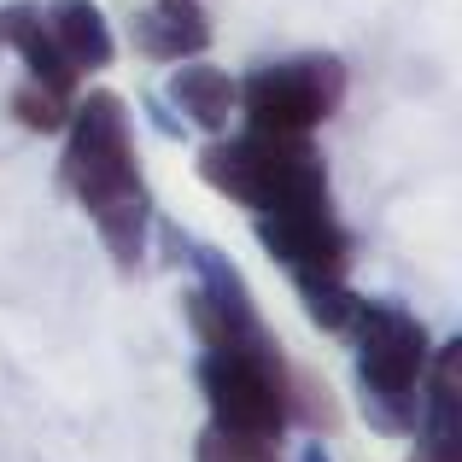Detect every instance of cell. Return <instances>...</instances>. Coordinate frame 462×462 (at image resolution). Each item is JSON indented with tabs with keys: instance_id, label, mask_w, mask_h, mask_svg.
<instances>
[{
	"instance_id": "8fae6325",
	"label": "cell",
	"mask_w": 462,
	"mask_h": 462,
	"mask_svg": "<svg viewBox=\"0 0 462 462\" xmlns=\"http://www.w3.org/2000/svg\"><path fill=\"white\" fill-rule=\"evenodd\" d=\"M299 305L322 334H346L351 316H357V293L346 287V275H293Z\"/></svg>"
},
{
	"instance_id": "30bf717a",
	"label": "cell",
	"mask_w": 462,
	"mask_h": 462,
	"mask_svg": "<svg viewBox=\"0 0 462 462\" xmlns=\"http://www.w3.org/2000/svg\"><path fill=\"white\" fill-rule=\"evenodd\" d=\"M164 94H170V106H176L188 124L211 129V135L228 129V117H235V106H240V82L228 77V70L205 65V59H181V65L170 70Z\"/></svg>"
},
{
	"instance_id": "5bb4252c",
	"label": "cell",
	"mask_w": 462,
	"mask_h": 462,
	"mask_svg": "<svg viewBox=\"0 0 462 462\" xmlns=\"http://www.w3.org/2000/svg\"><path fill=\"white\" fill-rule=\"evenodd\" d=\"M199 462H275V439H252V433H235V428H205L199 445H193Z\"/></svg>"
},
{
	"instance_id": "7c38bea8",
	"label": "cell",
	"mask_w": 462,
	"mask_h": 462,
	"mask_svg": "<svg viewBox=\"0 0 462 462\" xmlns=\"http://www.w3.org/2000/svg\"><path fill=\"white\" fill-rule=\"evenodd\" d=\"M287 421H305V428H339V404L310 369H287Z\"/></svg>"
},
{
	"instance_id": "7a4b0ae2",
	"label": "cell",
	"mask_w": 462,
	"mask_h": 462,
	"mask_svg": "<svg viewBox=\"0 0 462 462\" xmlns=\"http://www.w3.org/2000/svg\"><path fill=\"white\" fill-rule=\"evenodd\" d=\"M199 393L217 428L275 439L287 433V357L282 346H205Z\"/></svg>"
},
{
	"instance_id": "3957f363",
	"label": "cell",
	"mask_w": 462,
	"mask_h": 462,
	"mask_svg": "<svg viewBox=\"0 0 462 462\" xmlns=\"http://www.w3.org/2000/svg\"><path fill=\"white\" fill-rule=\"evenodd\" d=\"M346 100V65L334 53H305V59H282V65H258L240 82V106L246 129H293L310 135L316 124L339 112Z\"/></svg>"
},
{
	"instance_id": "277c9868",
	"label": "cell",
	"mask_w": 462,
	"mask_h": 462,
	"mask_svg": "<svg viewBox=\"0 0 462 462\" xmlns=\"http://www.w3.org/2000/svg\"><path fill=\"white\" fill-rule=\"evenodd\" d=\"M357 339V381L363 398H404L421 404V374H428L433 339L404 305H386V299H357V316L346 328Z\"/></svg>"
},
{
	"instance_id": "8992f818",
	"label": "cell",
	"mask_w": 462,
	"mask_h": 462,
	"mask_svg": "<svg viewBox=\"0 0 462 462\" xmlns=\"http://www.w3.org/2000/svg\"><path fill=\"white\" fill-rule=\"evenodd\" d=\"M258 240L275 263H287L293 275H346L351 246L346 228L334 217V199H299L258 211Z\"/></svg>"
},
{
	"instance_id": "52a82bcc",
	"label": "cell",
	"mask_w": 462,
	"mask_h": 462,
	"mask_svg": "<svg viewBox=\"0 0 462 462\" xmlns=\"http://www.w3.org/2000/svg\"><path fill=\"white\" fill-rule=\"evenodd\" d=\"M42 18H47L59 53L70 59L77 77H100V70H112L117 35H112V23H106V12L94 6V0H47Z\"/></svg>"
},
{
	"instance_id": "4fadbf2b",
	"label": "cell",
	"mask_w": 462,
	"mask_h": 462,
	"mask_svg": "<svg viewBox=\"0 0 462 462\" xmlns=\"http://www.w3.org/2000/svg\"><path fill=\"white\" fill-rule=\"evenodd\" d=\"M12 117H18L30 135H59L70 117V94L47 88V82H23L18 94H12Z\"/></svg>"
},
{
	"instance_id": "ba28073f",
	"label": "cell",
	"mask_w": 462,
	"mask_h": 462,
	"mask_svg": "<svg viewBox=\"0 0 462 462\" xmlns=\"http://www.w3.org/2000/svg\"><path fill=\"white\" fill-rule=\"evenodd\" d=\"M135 42L147 59L181 65V59H199L211 47V18L199 0H152L147 12H135Z\"/></svg>"
},
{
	"instance_id": "9c48e42d",
	"label": "cell",
	"mask_w": 462,
	"mask_h": 462,
	"mask_svg": "<svg viewBox=\"0 0 462 462\" xmlns=\"http://www.w3.org/2000/svg\"><path fill=\"white\" fill-rule=\"evenodd\" d=\"M0 47H12V53L23 59V70H30V82H47V88L70 94L77 88V70H70V59L59 53L53 30H47L42 6H30V0H18V6L0 12Z\"/></svg>"
},
{
	"instance_id": "5b68a950",
	"label": "cell",
	"mask_w": 462,
	"mask_h": 462,
	"mask_svg": "<svg viewBox=\"0 0 462 462\" xmlns=\"http://www.w3.org/2000/svg\"><path fill=\"white\" fill-rule=\"evenodd\" d=\"M193 275H199V287L188 293V316L205 346H275L258 316V299H252L246 275L235 270L228 252L193 246Z\"/></svg>"
},
{
	"instance_id": "9a60e30c",
	"label": "cell",
	"mask_w": 462,
	"mask_h": 462,
	"mask_svg": "<svg viewBox=\"0 0 462 462\" xmlns=\"http://www.w3.org/2000/svg\"><path fill=\"white\" fill-rule=\"evenodd\" d=\"M416 451L410 462H462V439H439V433H410Z\"/></svg>"
},
{
	"instance_id": "2e32d148",
	"label": "cell",
	"mask_w": 462,
	"mask_h": 462,
	"mask_svg": "<svg viewBox=\"0 0 462 462\" xmlns=\"http://www.w3.org/2000/svg\"><path fill=\"white\" fill-rule=\"evenodd\" d=\"M299 462H328V451H322V445H305V457H299Z\"/></svg>"
},
{
	"instance_id": "6da1fadb",
	"label": "cell",
	"mask_w": 462,
	"mask_h": 462,
	"mask_svg": "<svg viewBox=\"0 0 462 462\" xmlns=\"http://www.w3.org/2000/svg\"><path fill=\"white\" fill-rule=\"evenodd\" d=\"M59 181L94 217L100 246L112 252L117 270H141L147 228H152V193H147V176H141V158H135L129 106L112 88H88L82 100H70Z\"/></svg>"
}]
</instances>
